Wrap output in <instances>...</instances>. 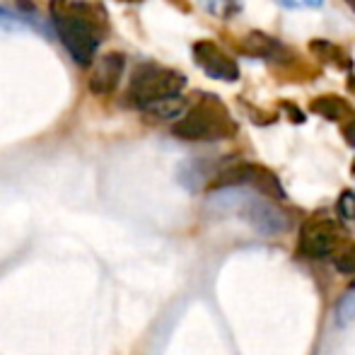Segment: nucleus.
Listing matches in <instances>:
<instances>
[{"instance_id": "obj_1", "label": "nucleus", "mask_w": 355, "mask_h": 355, "mask_svg": "<svg viewBox=\"0 0 355 355\" xmlns=\"http://www.w3.org/2000/svg\"><path fill=\"white\" fill-rule=\"evenodd\" d=\"M51 17L73 61L80 66H89L97 53L99 27L107 29L104 10L80 0H51Z\"/></svg>"}, {"instance_id": "obj_2", "label": "nucleus", "mask_w": 355, "mask_h": 355, "mask_svg": "<svg viewBox=\"0 0 355 355\" xmlns=\"http://www.w3.org/2000/svg\"><path fill=\"white\" fill-rule=\"evenodd\" d=\"M172 133L182 141H223L237 133V123L218 97H206L174 123Z\"/></svg>"}, {"instance_id": "obj_3", "label": "nucleus", "mask_w": 355, "mask_h": 355, "mask_svg": "<svg viewBox=\"0 0 355 355\" xmlns=\"http://www.w3.org/2000/svg\"><path fill=\"white\" fill-rule=\"evenodd\" d=\"M184 87H187V78L182 73L162 66H143L133 75L131 87H128V99H131V104L145 109L155 102L177 97Z\"/></svg>"}, {"instance_id": "obj_4", "label": "nucleus", "mask_w": 355, "mask_h": 355, "mask_svg": "<svg viewBox=\"0 0 355 355\" xmlns=\"http://www.w3.org/2000/svg\"><path fill=\"white\" fill-rule=\"evenodd\" d=\"M343 244V230L336 220L324 218V215H312L300 230L297 249L307 259H324L331 257Z\"/></svg>"}, {"instance_id": "obj_5", "label": "nucleus", "mask_w": 355, "mask_h": 355, "mask_svg": "<svg viewBox=\"0 0 355 355\" xmlns=\"http://www.w3.org/2000/svg\"><path fill=\"white\" fill-rule=\"evenodd\" d=\"M244 184L254 187L257 191H261L263 196L285 198V191L276 174H273L271 169L261 167V164H252V162H239V164H232V167H225L211 182V189L244 187Z\"/></svg>"}, {"instance_id": "obj_6", "label": "nucleus", "mask_w": 355, "mask_h": 355, "mask_svg": "<svg viewBox=\"0 0 355 355\" xmlns=\"http://www.w3.org/2000/svg\"><path fill=\"white\" fill-rule=\"evenodd\" d=\"M193 58H196L198 68L206 75L223 83H234L239 78V66L232 56L223 51L218 44L213 42H196L193 44Z\"/></svg>"}, {"instance_id": "obj_7", "label": "nucleus", "mask_w": 355, "mask_h": 355, "mask_svg": "<svg viewBox=\"0 0 355 355\" xmlns=\"http://www.w3.org/2000/svg\"><path fill=\"white\" fill-rule=\"evenodd\" d=\"M123 73V56L116 51L112 53H104L99 58L97 68H94L92 78H89V89L94 94H112L116 89L119 80H121Z\"/></svg>"}, {"instance_id": "obj_8", "label": "nucleus", "mask_w": 355, "mask_h": 355, "mask_svg": "<svg viewBox=\"0 0 355 355\" xmlns=\"http://www.w3.org/2000/svg\"><path fill=\"white\" fill-rule=\"evenodd\" d=\"M242 51L249 53V56H254V58H278L283 53V46L276 42V39L266 37V34L252 32L247 37V42H244Z\"/></svg>"}, {"instance_id": "obj_9", "label": "nucleus", "mask_w": 355, "mask_h": 355, "mask_svg": "<svg viewBox=\"0 0 355 355\" xmlns=\"http://www.w3.org/2000/svg\"><path fill=\"white\" fill-rule=\"evenodd\" d=\"M312 112L319 114V116H324V119H329V121H343L346 116H353V109L348 107L343 99L334 97V94H327V97L314 99Z\"/></svg>"}, {"instance_id": "obj_10", "label": "nucleus", "mask_w": 355, "mask_h": 355, "mask_svg": "<svg viewBox=\"0 0 355 355\" xmlns=\"http://www.w3.org/2000/svg\"><path fill=\"white\" fill-rule=\"evenodd\" d=\"M331 259H334V266L341 273H355V242H343L331 254Z\"/></svg>"}, {"instance_id": "obj_11", "label": "nucleus", "mask_w": 355, "mask_h": 355, "mask_svg": "<svg viewBox=\"0 0 355 355\" xmlns=\"http://www.w3.org/2000/svg\"><path fill=\"white\" fill-rule=\"evenodd\" d=\"M182 99H179V94L177 97H169V99H162V102H155V104H150V107H145V112H150V114H157L159 119H174V116H179L182 114Z\"/></svg>"}, {"instance_id": "obj_12", "label": "nucleus", "mask_w": 355, "mask_h": 355, "mask_svg": "<svg viewBox=\"0 0 355 355\" xmlns=\"http://www.w3.org/2000/svg\"><path fill=\"white\" fill-rule=\"evenodd\" d=\"M338 213L346 220H355V193L353 191H346L338 198Z\"/></svg>"}, {"instance_id": "obj_13", "label": "nucleus", "mask_w": 355, "mask_h": 355, "mask_svg": "<svg viewBox=\"0 0 355 355\" xmlns=\"http://www.w3.org/2000/svg\"><path fill=\"white\" fill-rule=\"evenodd\" d=\"M283 8H322L324 0H276Z\"/></svg>"}, {"instance_id": "obj_14", "label": "nucleus", "mask_w": 355, "mask_h": 355, "mask_svg": "<svg viewBox=\"0 0 355 355\" xmlns=\"http://www.w3.org/2000/svg\"><path fill=\"white\" fill-rule=\"evenodd\" d=\"M343 136H346L348 145H353V148H355V119H353L351 123H348L346 128H343Z\"/></svg>"}, {"instance_id": "obj_15", "label": "nucleus", "mask_w": 355, "mask_h": 355, "mask_svg": "<svg viewBox=\"0 0 355 355\" xmlns=\"http://www.w3.org/2000/svg\"><path fill=\"white\" fill-rule=\"evenodd\" d=\"M348 5H351V10H355V0H346Z\"/></svg>"}, {"instance_id": "obj_16", "label": "nucleus", "mask_w": 355, "mask_h": 355, "mask_svg": "<svg viewBox=\"0 0 355 355\" xmlns=\"http://www.w3.org/2000/svg\"><path fill=\"white\" fill-rule=\"evenodd\" d=\"M351 89H355V80H351Z\"/></svg>"}, {"instance_id": "obj_17", "label": "nucleus", "mask_w": 355, "mask_h": 355, "mask_svg": "<svg viewBox=\"0 0 355 355\" xmlns=\"http://www.w3.org/2000/svg\"><path fill=\"white\" fill-rule=\"evenodd\" d=\"M123 3H138V0H123Z\"/></svg>"}, {"instance_id": "obj_18", "label": "nucleus", "mask_w": 355, "mask_h": 355, "mask_svg": "<svg viewBox=\"0 0 355 355\" xmlns=\"http://www.w3.org/2000/svg\"><path fill=\"white\" fill-rule=\"evenodd\" d=\"M353 172H355V162H353Z\"/></svg>"}, {"instance_id": "obj_19", "label": "nucleus", "mask_w": 355, "mask_h": 355, "mask_svg": "<svg viewBox=\"0 0 355 355\" xmlns=\"http://www.w3.org/2000/svg\"><path fill=\"white\" fill-rule=\"evenodd\" d=\"M353 285H355V283H353Z\"/></svg>"}]
</instances>
